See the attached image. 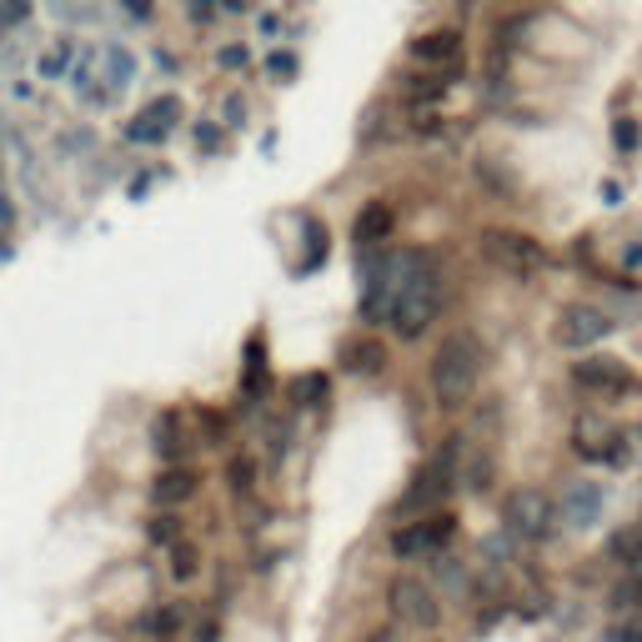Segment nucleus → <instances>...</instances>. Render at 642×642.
<instances>
[{
  "mask_svg": "<svg viewBox=\"0 0 642 642\" xmlns=\"http://www.w3.org/2000/svg\"><path fill=\"white\" fill-rule=\"evenodd\" d=\"M452 538H457V512L442 507V512H427V517H412V523L392 527L387 547H392L396 563H417V557H442L452 547Z\"/></svg>",
  "mask_w": 642,
  "mask_h": 642,
  "instance_id": "423d86ee",
  "label": "nucleus"
},
{
  "mask_svg": "<svg viewBox=\"0 0 642 642\" xmlns=\"http://www.w3.org/2000/svg\"><path fill=\"white\" fill-rule=\"evenodd\" d=\"M392 231H396V206H392V201H362V211H356V222H352L356 256L381 251L387 241H392Z\"/></svg>",
  "mask_w": 642,
  "mask_h": 642,
  "instance_id": "f8f14e48",
  "label": "nucleus"
},
{
  "mask_svg": "<svg viewBox=\"0 0 642 642\" xmlns=\"http://www.w3.org/2000/svg\"><path fill=\"white\" fill-rule=\"evenodd\" d=\"M603 507H607V487L603 482H567L563 498H557V523L577 527V532H588V527L603 523Z\"/></svg>",
  "mask_w": 642,
  "mask_h": 642,
  "instance_id": "9b49d317",
  "label": "nucleus"
},
{
  "mask_svg": "<svg viewBox=\"0 0 642 642\" xmlns=\"http://www.w3.org/2000/svg\"><path fill=\"white\" fill-rule=\"evenodd\" d=\"M572 452L592 467H607V473H622L632 467V442L622 427L603 417V412H577L572 417Z\"/></svg>",
  "mask_w": 642,
  "mask_h": 642,
  "instance_id": "39448f33",
  "label": "nucleus"
},
{
  "mask_svg": "<svg viewBox=\"0 0 642 642\" xmlns=\"http://www.w3.org/2000/svg\"><path fill=\"white\" fill-rule=\"evenodd\" d=\"M226 477H231V492H237V498H247L251 487H256V462H251V457H231Z\"/></svg>",
  "mask_w": 642,
  "mask_h": 642,
  "instance_id": "412c9836",
  "label": "nucleus"
},
{
  "mask_svg": "<svg viewBox=\"0 0 642 642\" xmlns=\"http://www.w3.org/2000/svg\"><path fill=\"white\" fill-rule=\"evenodd\" d=\"M607 597H613V603H607L613 613H642V572H628Z\"/></svg>",
  "mask_w": 642,
  "mask_h": 642,
  "instance_id": "dca6fc26",
  "label": "nucleus"
},
{
  "mask_svg": "<svg viewBox=\"0 0 642 642\" xmlns=\"http://www.w3.org/2000/svg\"><path fill=\"white\" fill-rule=\"evenodd\" d=\"M387 362H392V352H387V341L372 337V331H362V337H352L341 347V367L352 372V377H381Z\"/></svg>",
  "mask_w": 642,
  "mask_h": 642,
  "instance_id": "4468645a",
  "label": "nucleus"
},
{
  "mask_svg": "<svg viewBox=\"0 0 642 642\" xmlns=\"http://www.w3.org/2000/svg\"><path fill=\"white\" fill-rule=\"evenodd\" d=\"M567 381L592 402H628V396L642 392V377L613 352H582L567 367Z\"/></svg>",
  "mask_w": 642,
  "mask_h": 642,
  "instance_id": "7ed1b4c3",
  "label": "nucleus"
},
{
  "mask_svg": "<svg viewBox=\"0 0 642 642\" xmlns=\"http://www.w3.org/2000/svg\"><path fill=\"white\" fill-rule=\"evenodd\" d=\"M197 572H201V552L191 542H176L171 547V577L176 582H197Z\"/></svg>",
  "mask_w": 642,
  "mask_h": 642,
  "instance_id": "6ab92c4d",
  "label": "nucleus"
},
{
  "mask_svg": "<svg viewBox=\"0 0 642 642\" xmlns=\"http://www.w3.org/2000/svg\"><path fill=\"white\" fill-rule=\"evenodd\" d=\"M146 538L161 542V547H176V542H181V517H176V512H161V517H151Z\"/></svg>",
  "mask_w": 642,
  "mask_h": 642,
  "instance_id": "aec40b11",
  "label": "nucleus"
},
{
  "mask_svg": "<svg viewBox=\"0 0 642 642\" xmlns=\"http://www.w3.org/2000/svg\"><path fill=\"white\" fill-rule=\"evenodd\" d=\"M613 312L597 302H563L557 316H552V341L563 347V352H592L597 341L613 337Z\"/></svg>",
  "mask_w": 642,
  "mask_h": 642,
  "instance_id": "0eeeda50",
  "label": "nucleus"
},
{
  "mask_svg": "<svg viewBox=\"0 0 642 642\" xmlns=\"http://www.w3.org/2000/svg\"><path fill=\"white\" fill-rule=\"evenodd\" d=\"M387 603H392V617L402 628H417V632H432L442 622V592L432 582H421V577L402 572L392 577V588H387Z\"/></svg>",
  "mask_w": 642,
  "mask_h": 642,
  "instance_id": "1a4fd4ad",
  "label": "nucleus"
},
{
  "mask_svg": "<svg viewBox=\"0 0 642 642\" xmlns=\"http://www.w3.org/2000/svg\"><path fill=\"white\" fill-rule=\"evenodd\" d=\"M487 372V341L477 331L457 327L437 341L432 362H427V392H432L437 412H462L477 396Z\"/></svg>",
  "mask_w": 642,
  "mask_h": 642,
  "instance_id": "f257e3e1",
  "label": "nucleus"
},
{
  "mask_svg": "<svg viewBox=\"0 0 642 642\" xmlns=\"http://www.w3.org/2000/svg\"><path fill=\"white\" fill-rule=\"evenodd\" d=\"M446 91H452V71H406V76L396 80V96H402L406 105H432V101H442Z\"/></svg>",
  "mask_w": 642,
  "mask_h": 642,
  "instance_id": "2eb2a0df",
  "label": "nucleus"
},
{
  "mask_svg": "<svg viewBox=\"0 0 642 642\" xmlns=\"http://www.w3.org/2000/svg\"><path fill=\"white\" fill-rule=\"evenodd\" d=\"M66 61H71V46H61V51H51L46 61H40V71H46V76H55V71H66Z\"/></svg>",
  "mask_w": 642,
  "mask_h": 642,
  "instance_id": "b1692460",
  "label": "nucleus"
},
{
  "mask_svg": "<svg viewBox=\"0 0 642 642\" xmlns=\"http://www.w3.org/2000/svg\"><path fill=\"white\" fill-rule=\"evenodd\" d=\"M406 55H412V66H421V71H457L462 55H467V40H462L457 26H432V30H421V36L406 40Z\"/></svg>",
  "mask_w": 642,
  "mask_h": 642,
  "instance_id": "9d476101",
  "label": "nucleus"
},
{
  "mask_svg": "<svg viewBox=\"0 0 642 642\" xmlns=\"http://www.w3.org/2000/svg\"><path fill=\"white\" fill-rule=\"evenodd\" d=\"M613 557L628 572H642V527H632V532H617L613 538Z\"/></svg>",
  "mask_w": 642,
  "mask_h": 642,
  "instance_id": "a211bd4d",
  "label": "nucleus"
},
{
  "mask_svg": "<svg viewBox=\"0 0 642 642\" xmlns=\"http://www.w3.org/2000/svg\"><path fill=\"white\" fill-rule=\"evenodd\" d=\"M452 482H457V446H446L442 457H432L427 467H417V477H412V487L402 492L396 512H402V517H427V512H442Z\"/></svg>",
  "mask_w": 642,
  "mask_h": 642,
  "instance_id": "6e6552de",
  "label": "nucleus"
},
{
  "mask_svg": "<svg viewBox=\"0 0 642 642\" xmlns=\"http://www.w3.org/2000/svg\"><path fill=\"white\" fill-rule=\"evenodd\" d=\"M0 251H5V247H0Z\"/></svg>",
  "mask_w": 642,
  "mask_h": 642,
  "instance_id": "cd10ccee",
  "label": "nucleus"
},
{
  "mask_svg": "<svg viewBox=\"0 0 642 642\" xmlns=\"http://www.w3.org/2000/svg\"><path fill=\"white\" fill-rule=\"evenodd\" d=\"M502 532L512 542H547L557 532V498L547 487H512L502 502Z\"/></svg>",
  "mask_w": 642,
  "mask_h": 642,
  "instance_id": "20e7f679",
  "label": "nucleus"
},
{
  "mask_svg": "<svg viewBox=\"0 0 642 642\" xmlns=\"http://www.w3.org/2000/svg\"><path fill=\"white\" fill-rule=\"evenodd\" d=\"M5 15H11V21L21 15V21H26V15H30V0H11V5H5Z\"/></svg>",
  "mask_w": 642,
  "mask_h": 642,
  "instance_id": "a878e982",
  "label": "nucleus"
},
{
  "mask_svg": "<svg viewBox=\"0 0 642 642\" xmlns=\"http://www.w3.org/2000/svg\"><path fill=\"white\" fill-rule=\"evenodd\" d=\"M607 642H642V613L617 617L613 628H607Z\"/></svg>",
  "mask_w": 642,
  "mask_h": 642,
  "instance_id": "5701e85b",
  "label": "nucleus"
},
{
  "mask_svg": "<svg viewBox=\"0 0 642 642\" xmlns=\"http://www.w3.org/2000/svg\"><path fill=\"white\" fill-rule=\"evenodd\" d=\"M613 141H617V151H638V141H642V126H638V116H617V126H613Z\"/></svg>",
  "mask_w": 642,
  "mask_h": 642,
  "instance_id": "4be33fe9",
  "label": "nucleus"
},
{
  "mask_svg": "<svg viewBox=\"0 0 642 642\" xmlns=\"http://www.w3.org/2000/svg\"><path fill=\"white\" fill-rule=\"evenodd\" d=\"M222 66H247V46H241V51H237V46H231V51H222Z\"/></svg>",
  "mask_w": 642,
  "mask_h": 642,
  "instance_id": "393cba45",
  "label": "nucleus"
},
{
  "mask_svg": "<svg viewBox=\"0 0 642 642\" xmlns=\"http://www.w3.org/2000/svg\"><path fill=\"white\" fill-rule=\"evenodd\" d=\"M201 492V473L197 467H186V462H171V467H161V477L151 482V498H156V507H181V502H191Z\"/></svg>",
  "mask_w": 642,
  "mask_h": 642,
  "instance_id": "ddd939ff",
  "label": "nucleus"
},
{
  "mask_svg": "<svg viewBox=\"0 0 642 642\" xmlns=\"http://www.w3.org/2000/svg\"><path fill=\"white\" fill-rule=\"evenodd\" d=\"M477 256L492 272L512 276V281H538L552 266L547 247L532 231H517V226H487V231H477Z\"/></svg>",
  "mask_w": 642,
  "mask_h": 642,
  "instance_id": "f03ea898",
  "label": "nucleus"
},
{
  "mask_svg": "<svg viewBox=\"0 0 642 642\" xmlns=\"http://www.w3.org/2000/svg\"><path fill=\"white\" fill-rule=\"evenodd\" d=\"M131 11L136 15H151V0H131Z\"/></svg>",
  "mask_w": 642,
  "mask_h": 642,
  "instance_id": "bb28decb",
  "label": "nucleus"
},
{
  "mask_svg": "<svg viewBox=\"0 0 642 642\" xmlns=\"http://www.w3.org/2000/svg\"><path fill=\"white\" fill-rule=\"evenodd\" d=\"M327 387H331V381L322 377V372H306V377L291 381V402H297V406H322V402H327Z\"/></svg>",
  "mask_w": 642,
  "mask_h": 642,
  "instance_id": "f3484780",
  "label": "nucleus"
}]
</instances>
